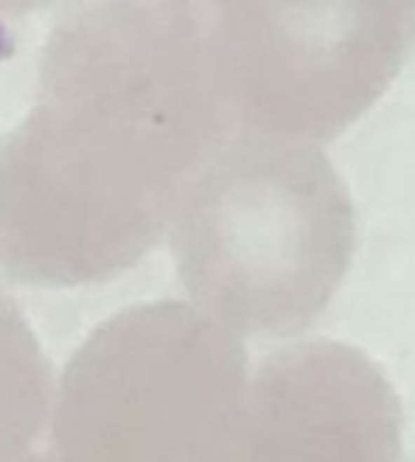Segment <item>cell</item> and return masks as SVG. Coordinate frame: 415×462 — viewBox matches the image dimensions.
Segmentation results:
<instances>
[]
</instances>
